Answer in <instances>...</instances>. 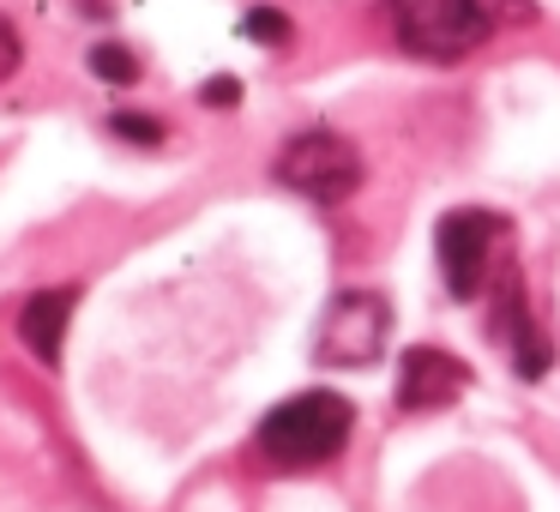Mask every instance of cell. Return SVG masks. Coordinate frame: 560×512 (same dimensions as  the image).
I'll return each mask as SVG.
<instances>
[{"label": "cell", "instance_id": "1", "mask_svg": "<svg viewBox=\"0 0 560 512\" xmlns=\"http://www.w3.org/2000/svg\"><path fill=\"white\" fill-rule=\"evenodd\" d=\"M350 428H355V404L343 398V392H295L290 404H278V410L259 422L254 446L266 452L271 464H283V470H307V464H326L338 458L343 446H350Z\"/></svg>", "mask_w": 560, "mask_h": 512}, {"label": "cell", "instance_id": "2", "mask_svg": "<svg viewBox=\"0 0 560 512\" xmlns=\"http://www.w3.org/2000/svg\"><path fill=\"white\" fill-rule=\"evenodd\" d=\"M392 31L422 61H464L494 37V19L476 0H392Z\"/></svg>", "mask_w": 560, "mask_h": 512}, {"label": "cell", "instance_id": "3", "mask_svg": "<svg viewBox=\"0 0 560 512\" xmlns=\"http://www.w3.org/2000/svg\"><path fill=\"white\" fill-rule=\"evenodd\" d=\"M362 151L350 146L343 133H326V127H314V133H295L290 146L278 151V182L290 187V194L314 199V206H343V199L362 187Z\"/></svg>", "mask_w": 560, "mask_h": 512}, {"label": "cell", "instance_id": "4", "mask_svg": "<svg viewBox=\"0 0 560 512\" xmlns=\"http://www.w3.org/2000/svg\"><path fill=\"white\" fill-rule=\"evenodd\" d=\"M392 338V307L386 295L374 290H343L338 302L326 307L319 319V338H314V356L331 368H368Z\"/></svg>", "mask_w": 560, "mask_h": 512}, {"label": "cell", "instance_id": "5", "mask_svg": "<svg viewBox=\"0 0 560 512\" xmlns=\"http://www.w3.org/2000/svg\"><path fill=\"white\" fill-rule=\"evenodd\" d=\"M506 235V218L494 211H446L434 223V254H440V278L458 302H476L494 266V242Z\"/></svg>", "mask_w": 560, "mask_h": 512}, {"label": "cell", "instance_id": "6", "mask_svg": "<svg viewBox=\"0 0 560 512\" xmlns=\"http://www.w3.org/2000/svg\"><path fill=\"white\" fill-rule=\"evenodd\" d=\"M464 386H470V368H464L452 350H440V344H416V350H404V362H398V410H446L452 398H464Z\"/></svg>", "mask_w": 560, "mask_h": 512}, {"label": "cell", "instance_id": "7", "mask_svg": "<svg viewBox=\"0 0 560 512\" xmlns=\"http://www.w3.org/2000/svg\"><path fill=\"white\" fill-rule=\"evenodd\" d=\"M494 338L506 344L512 368H518L524 380H542L548 362H555L548 338L530 326V314H524V283H518V271H500V283H494Z\"/></svg>", "mask_w": 560, "mask_h": 512}, {"label": "cell", "instance_id": "8", "mask_svg": "<svg viewBox=\"0 0 560 512\" xmlns=\"http://www.w3.org/2000/svg\"><path fill=\"white\" fill-rule=\"evenodd\" d=\"M73 302H79V290H37L25 307H19V338H25V350L37 356L43 368H61V344H67V326H73Z\"/></svg>", "mask_w": 560, "mask_h": 512}, {"label": "cell", "instance_id": "9", "mask_svg": "<svg viewBox=\"0 0 560 512\" xmlns=\"http://www.w3.org/2000/svg\"><path fill=\"white\" fill-rule=\"evenodd\" d=\"M242 37L259 43V49H283V43L295 37V25H290V13H283V7H254V13L242 19Z\"/></svg>", "mask_w": 560, "mask_h": 512}, {"label": "cell", "instance_id": "10", "mask_svg": "<svg viewBox=\"0 0 560 512\" xmlns=\"http://www.w3.org/2000/svg\"><path fill=\"white\" fill-rule=\"evenodd\" d=\"M91 73H97L103 85H133V79H139V55L127 49V43H97V49H91Z\"/></svg>", "mask_w": 560, "mask_h": 512}, {"label": "cell", "instance_id": "11", "mask_svg": "<svg viewBox=\"0 0 560 512\" xmlns=\"http://www.w3.org/2000/svg\"><path fill=\"white\" fill-rule=\"evenodd\" d=\"M109 133L127 139V146H163V121H158V115H139V109H115L109 115Z\"/></svg>", "mask_w": 560, "mask_h": 512}, {"label": "cell", "instance_id": "12", "mask_svg": "<svg viewBox=\"0 0 560 512\" xmlns=\"http://www.w3.org/2000/svg\"><path fill=\"white\" fill-rule=\"evenodd\" d=\"M199 103H206V109H235V103H242V79L235 73L206 79V85H199Z\"/></svg>", "mask_w": 560, "mask_h": 512}, {"label": "cell", "instance_id": "13", "mask_svg": "<svg viewBox=\"0 0 560 512\" xmlns=\"http://www.w3.org/2000/svg\"><path fill=\"white\" fill-rule=\"evenodd\" d=\"M19 61H25V43H19V25L0 13V79H13Z\"/></svg>", "mask_w": 560, "mask_h": 512}, {"label": "cell", "instance_id": "14", "mask_svg": "<svg viewBox=\"0 0 560 512\" xmlns=\"http://www.w3.org/2000/svg\"><path fill=\"white\" fill-rule=\"evenodd\" d=\"M476 7H482V13L494 19V25H506V19H512V25H530V19H536L530 0H476Z\"/></svg>", "mask_w": 560, "mask_h": 512}]
</instances>
